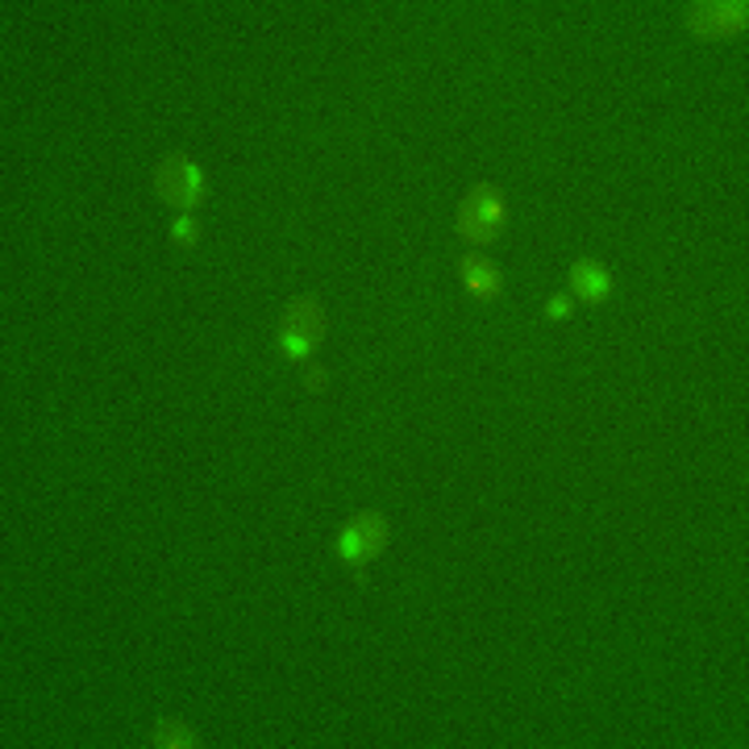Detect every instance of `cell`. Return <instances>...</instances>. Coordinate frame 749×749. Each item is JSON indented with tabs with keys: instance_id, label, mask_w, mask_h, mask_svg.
<instances>
[{
	"instance_id": "6da1fadb",
	"label": "cell",
	"mask_w": 749,
	"mask_h": 749,
	"mask_svg": "<svg viewBox=\"0 0 749 749\" xmlns=\"http://www.w3.org/2000/svg\"><path fill=\"white\" fill-rule=\"evenodd\" d=\"M321 337H325V313H321V304L313 296H296L280 317V350L287 358L304 362V358L317 355Z\"/></svg>"
},
{
	"instance_id": "7a4b0ae2",
	"label": "cell",
	"mask_w": 749,
	"mask_h": 749,
	"mask_svg": "<svg viewBox=\"0 0 749 749\" xmlns=\"http://www.w3.org/2000/svg\"><path fill=\"white\" fill-rule=\"evenodd\" d=\"M504 192L496 184H475L463 196V205H458V234L467 238V242H491L496 234H500V225H504Z\"/></svg>"
},
{
	"instance_id": "3957f363",
	"label": "cell",
	"mask_w": 749,
	"mask_h": 749,
	"mask_svg": "<svg viewBox=\"0 0 749 749\" xmlns=\"http://www.w3.org/2000/svg\"><path fill=\"white\" fill-rule=\"evenodd\" d=\"M388 550V521L379 512H358L355 521L337 533V558L346 566H355L358 575L367 571V562H374Z\"/></svg>"
},
{
	"instance_id": "277c9868",
	"label": "cell",
	"mask_w": 749,
	"mask_h": 749,
	"mask_svg": "<svg viewBox=\"0 0 749 749\" xmlns=\"http://www.w3.org/2000/svg\"><path fill=\"white\" fill-rule=\"evenodd\" d=\"M154 187L171 208H196L205 200V171L196 167L187 154H167L154 167Z\"/></svg>"
},
{
	"instance_id": "5b68a950",
	"label": "cell",
	"mask_w": 749,
	"mask_h": 749,
	"mask_svg": "<svg viewBox=\"0 0 749 749\" xmlns=\"http://www.w3.org/2000/svg\"><path fill=\"white\" fill-rule=\"evenodd\" d=\"M687 25L704 37H725L746 30V4H692Z\"/></svg>"
},
{
	"instance_id": "8992f818",
	"label": "cell",
	"mask_w": 749,
	"mask_h": 749,
	"mask_svg": "<svg viewBox=\"0 0 749 749\" xmlns=\"http://www.w3.org/2000/svg\"><path fill=\"white\" fill-rule=\"evenodd\" d=\"M571 287H575V296L579 300L599 304V300L612 296V271L596 259H579L571 267Z\"/></svg>"
},
{
	"instance_id": "52a82bcc",
	"label": "cell",
	"mask_w": 749,
	"mask_h": 749,
	"mask_svg": "<svg viewBox=\"0 0 749 749\" xmlns=\"http://www.w3.org/2000/svg\"><path fill=\"white\" fill-rule=\"evenodd\" d=\"M458 271H463V283H467V292L475 300H496L500 296V267L484 254H467V259L458 262Z\"/></svg>"
},
{
	"instance_id": "ba28073f",
	"label": "cell",
	"mask_w": 749,
	"mask_h": 749,
	"mask_svg": "<svg viewBox=\"0 0 749 749\" xmlns=\"http://www.w3.org/2000/svg\"><path fill=\"white\" fill-rule=\"evenodd\" d=\"M154 746H163V749H192V746H196V732L187 729L184 720H159V725H154Z\"/></svg>"
},
{
	"instance_id": "9c48e42d",
	"label": "cell",
	"mask_w": 749,
	"mask_h": 749,
	"mask_svg": "<svg viewBox=\"0 0 749 749\" xmlns=\"http://www.w3.org/2000/svg\"><path fill=\"white\" fill-rule=\"evenodd\" d=\"M196 238H200V221L196 217H175L171 221V242L175 246H196Z\"/></svg>"
},
{
	"instance_id": "30bf717a",
	"label": "cell",
	"mask_w": 749,
	"mask_h": 749,
	"mask_svg": "<svg viewBox=\"0 0 749 749\" xmlns=\"http://www.w3.org/2000/svg\"><path fill=\"white\" fill-rule=\"evenodd\" d=\"M571 308H575V300H571V296H554L550 304H545V313H550L554 321L571 317Z\"/></svg>"
},
{
	"instance_id": "8fae6325",
	"label": "cell",
	"mask_w": 749,
	"mask_h": 749,
	"mask_svg": "<svg viewBox=\"0 0 749 749\" xmlns=\"http://www.w3.org/2000/svg\"><path fill=\"white\" fill-rule=\"evenodd\" d=\"M304 383H308L313 392H321V388H325V371H321V367H308V371H304Z\"/></svg>"
}]
</instances>
